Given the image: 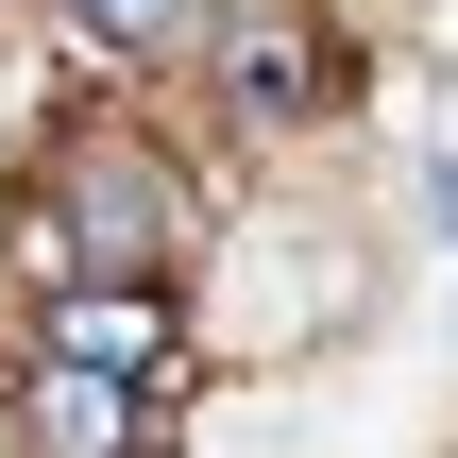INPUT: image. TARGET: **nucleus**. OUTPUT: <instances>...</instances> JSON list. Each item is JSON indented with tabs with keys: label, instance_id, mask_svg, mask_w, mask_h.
<instances>
[{
	"label": "nucleus",
	"instance_id": "4",
	"mask_svg": "<svg viewBox=\"0 0 458 458\" xmlns=\"http://www.w3.org/2000/svg\"><path fill=\"white\" fill-rule=\"evenodd\" d=\"M68 17H85V34H119V51H136V34H170V17H187V0H68Z\"/></svg>",
	"mask_w": 458,
	"mask_h": 458
},
{
	"label": "nucleus",
	"instance_id": "2",
	"mask_svg": "<svg viewBox=\"0 0 458 458\" xmlns=\"http://www.w3.org/2000/svg\"><path fill=\"white\" fill-rule=\"evenodd\" d=\"M153 391H170V374L34 357V391H17V442H34V458H170V442H153Z\"/></svg>",
	"mask_w": 458,
	"mask_h": 458
},
{
	"label": "nucleus",
	"instance_id": "1",
	"mask_svg": "<svg viewBox=\"0 0 458 458\" xmlns=\"http://www.w3.org/2000/svg\"><path fill=\"white\" fill-rule=\"evenodd\" d=\"M187 255V170L136 119H68L17 187V272L34 289H102V272H170Z\"/></svg>",
	"mask_w": 458,
	"mask_h": 458
},
{
	"label": "nucleus",
	"instance_id": "3",
	"mask_svg": "<svg viewBox=\"0 0 458 458\" xmlns=\"http://www.w3.org/2000/svg\"><path fill=\"white\" fill-rule=\"evenodd\" d=\"M221 102H238V119H323V102H340V51H323L306 17H238V34H221Z\"/></svg>",
	"mask_w": 458,
	"mask_h": 458
}]
</instances>
